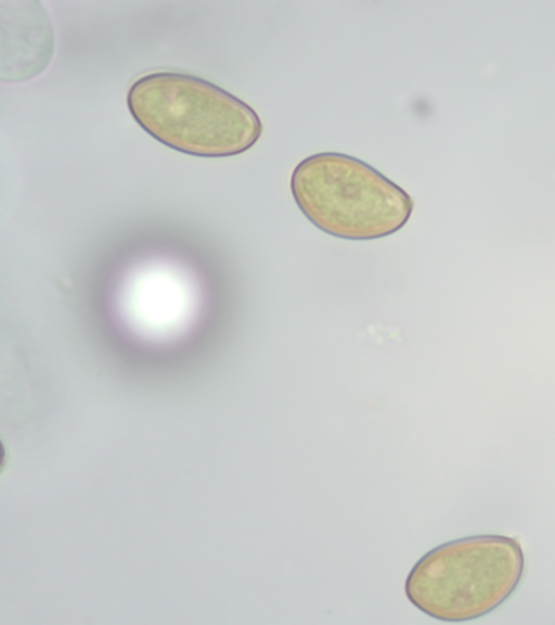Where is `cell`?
Listing matches in <instances>:
<instances>
[{
	"label": "cell",
	"mask_w": 555,
	"mask_h": 625,
	"mask_svg": "<svg viewBox=\"0 0 555 625\" xmlns=\"http://www.w3.org/2000/svg\"><path fill=\"white\" fill-rule=\"evenodd\" d=\"M127 105L151 137L178 152L227 157L249 150L262 123L247 103L194 75L154 72L135 79Z\"/></svg>",
	"instance_id": "1"
},
{
	"label": "cell",
	"mask_w": 555,
	"mask_h": 625,
	"mask_svg": "<svg viewBox=\"0 0 555 625\" xmlns=\"http://www.w3.org/2000/svg\"><path fill=\"white\" fill-rule=\"evenodd\" d=\"M525 572L520 543L482 534L438 545L409 572L404 592L426 615L465 622L489 614L518 587Z\"/></svg>",
	"instance_id": "2"
},
{
	"label": "cell",
	"mask_w": 555,
	"mask_h": 625,
	"mask_svg": "<svg viewBox=\"0 0 555 625\" xmlns=\"http://www.w3.org/2000/svg\"><path fill=\"white\" fill-rule=\"evenodd\" d=\"M291 191L302 214L323 232L365 241L399 231L412 197L367 163L338 152L310 155L296 165Z\"/></svg>",
	"instance_id": "3"
},
{
	"label": "cell",
	"mask_w": 555,
	"mask_h": 625,
	"mask_svg": "<svg viewBox=\"0 0 555 625\" xmlns=\"http://www.w3.org/2000/svg\"><path fill=\"white\" fill-rule=\"evenodd\" d=\"M119 311L141 339L165 342L180 336L194 320L198 288L186 269L149 264L133 269L119 293Z\"/></svg>",
	"instance_id": "4"
}]
</instances>
